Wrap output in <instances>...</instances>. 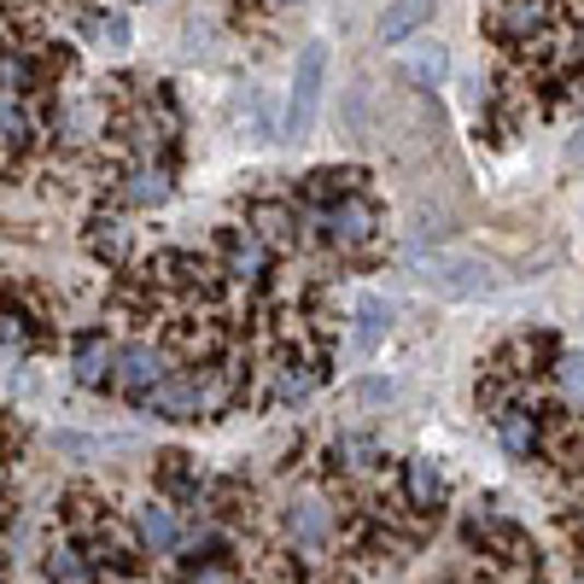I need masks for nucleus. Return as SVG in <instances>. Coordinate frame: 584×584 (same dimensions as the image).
Masks as SVG:
<instances>
[{
	"label": "nucleus",
	"mask_w": 584,
	"mask_h": 584,
	"mask_svg": "<svg viewBox=\"0 0 584 584\" xmlns=\"http://www.w3.org/2000/svg\"><path fill=\"white\" fill-rule=\"evenodd\" d=\"M416 281L433 292V299H451V304H468V299H491L503 287L497 264L474 252H416Z\"/></svg>",
	"instance_id": "obj_1"
},
{
	"label": "nucleus",
	"mask_w": 584,
	"mask_h": 584,
	"mask_svg": "<svg viewBox=\"0 0 584 584\" xmlns=\"http://www.w3.org/2000/svg\"><path fill=\"white\" fill-rule=\"evenodd\" d=\"M322 89H328V42H311L292 65V100H287V135L304 141L322 117Z\"/></svg>",
	"instance_id": "obj_2"
},
{
	"label": "nucleus",
	"mask_w": 584,
	"mask_h": 584,
	"mask_svg": "<svg viewBox=\"0 0 584 584\" xmlns=\"http://www.w3.org/2000/svg\"><path fill=\"white\" fill-rule=\"evenodd\" d=\"M147 404L159 409L164 421H194L199 404H205V381L199 374H164V381L147 392Z\"/></svg>",
	"instance_id": "obj_3"
},
{
	"label": "nucleus",
	"mask_w": 584,
	"mask_h": 584,
	"mask_svg": "<svg viewBox=\"0 0 584 584\" xmlns=\"http://www.w3.org/2000/svg\"><path fill=\"white\" fill-rule=\"evenodd\" d=\"M287 538L299 549H322L334 538V509L322 503V497H299V503L287 509Z\"/></svg>",
	"instance_id": "obj_4"
},
{
	"label": "nucleus",
	"mask_w": 584,
	"mask_h": 584,
	"mask_svg": "<svg viewBox=\"0 0 584 584\" xmlns=\"http://www.w3.org/2000/svg\"><path fill=\"white\" fill-rule=\"evenodd\" d=\"M112 381L124 386L129 398H147V392L164 381V351H152V346H129V351H117V374H112Z\"/></svg>",
	"instance_id": "obj_5"
},
{
	"label": "nucleus",
	"mask_w": 584,
	"mask_h": 584,
	"mask_svg": "<svg viewBox=\"0 0 584 584\" xmlns=\"http://www.w3.org/2000/svg\"><path fill=\"white\" fill-rule=\"evenodd\" d=\"M374 229H381V217H374L369 199H339L328 211V240L334 246H369Z\"/></svg>",
	"instance_id": "obj_6"
},
{
	"label": "nucleus",
	"mask_w": 584,
	"mask_h": 584,
	"mask_svg": "<svg viewBox=\"0 0 584 584\" xmlns=\"http://www.w3.org/2000/svg\"><path fill=\"white\" fill-rule=\"evenodd\" d=\"M71 374H77V386H89V392H94V386H106L112 374H117V351H112L100 334H89V339L77 346V363H71Z\"/></svg>",
	"instance_id": "obj_7"
},
{
	"label": "nucleus",
	"mask_w": 584,
	"mask_h": 584,
	"mask_svg": "<svg viewBox=\"0 0 584 584\" xmlns=\"http://www.w3.org/2000/svg\"><path fill=\"white\" fill-rule=\"evenodd\" d=\"M392 316H398V311H392L386 299H363V304H357V334H351V351H357V357H369L374 346H381V334L392 328Z\"/></svg>",
	"instance_id": "obj_8"
},
{
	"label": "nucleus",
	"mask_w": 584,
	"mask_h": 584,
	"mask_svg": "<svg viewBox=\"0 0 584 584\" xmlns=\"http://www.w3.org/2000/svg\"><path fill=\"white\" fill-rule=\"evenodd\" d=\"M421 24H433V0H392L386 19H381V36L386 42H409Z\"/></svg>",
	"instance_id": "obj_9"
},
{
	"label": "nucleus",
	"mask_w": 584,
	"mask_h": 584,
	"mask_svg": "<svg viewBox=\"0 0 584 584\" xmlns=\"http://www.w3.org/2000/svg\"><path fill=\"white\" fill-rule=\"evenodd\" d=\"M141 538H147V549H152V556H170V549L182 544V526H176V514H170V509H159V503H152V509H141Z\"/></svg>",
	"instance_id": "obj_10"
},
{
	"label": "nucleus",
	"mask_w": 584,
	"mask_h": 584,
	"mask_svg": "<svg viewBox=\"0 0 584 584\" xmlns=\"http://www.w3.org/2000/svg\"><path fill=\"white\" fill-rule=\"evenodd\" d=\"M544 24H549V7H544V0H509V7H503V36H514V42L538 36Z\"/></svg>",
	"instance_id": "obj_11"
},
{
	"label": "nucleus",
	"mask_w": 584,
	"mask_h": 584,
	"mask_svg": "<svg viewBox=\"0 0 584 584\" xmlns=\"http://www.w3.org/2000/svg\"><path fill=\"white\" fill-rule=\"evenodd\" d=\"M404 71H409V77H416V82H421V89H439V82H444V71H451V54H444V47H439V42H421V47H416V54H409V59H404Z\"/></svg>",
	"instance_id": "obj_12"
},
{
	"label": "nucleus",
	"mask_w": 584,
	"mask_h": 584,
	"mask_svg": "<svg viewBox=\"0 0 584 584\" xmlns=\"http://www.w3.org/2000/svg\"><path fill=\"white\" fill-rule=\"evenodd\" d=\"M497 433H503L509 456H532V444H538V421H532L526 409H503V416H497Z\"/></svg>",
	"instance_id": "obj_13"
},
{
	"label": "nucleus",
	"mask_w": 584,
	"mask_h": 584,
	"mask_svg": "<svg viewBox=\"0 0 584 584\" xmlns=\"http://www.w3.org/2000/svg\"><path fill=\"white\" fill-rule=\"evenodd\" d=\"M124 194H129L135 205H164V199H170V176H164L159 164H141V170L124 182Z\"/></svg>",
	"instance_id": "obj_14"
},
{
	"label": "nucleus",
	"mask_w": 584,
	"mask_h": 584,
	"mask_svg": "<svg viewBox=\"0 0 584 584\" xmlns=\"http://www.w3.org/2000/svg\"><path fill=\"white\" fill-rule=\"evenodd\" d=\"M257 269H264V240L240 234L234 252H229V275H234V281H257Z\"/></svg>",
	"instance_id": "obj_15"
},
{
	"label": "nucleus",
	"mask_w": 584,
	"mask_h": 584,
	"mask_svg": "<svg viewBox=\"0 0 584 584\" xmlns=\"http://www.w3.org/2000/svg\"><path fill=\"white\" fill-rule=\"evenodd\" d=\"M47 579H54V584H94L82 549H54V556H47Z\"/></svg>",
	"instance_id": "obj_16"
},
{
	"label": "nucleus",
	"mask_w": 584,
	"mask_h": 584,
	"mask_svg": "<svg viewBox=\"0 0 584 584\" xmlns=\"http://www.w3.org/2000/svg\"><path fill=\"white\" fill-rule=\"evenodd\" d=\"M444 497V479L433 462H409V503H421V509H433Z\"/></svg>",
	"instance_id": "obj_17"
},
{
	"label": "nucleus",
	"mask_w": 584,
	"mask_h": 584,
	"mask_svg": "<svg viewBox=\"0 0 584 584\" xmlns=\"http://www.w3.org/2000/svg\"><path fill=\"white\" fill-rule=\"evenodd\" d=\"M89 36L106 47V54H124V47H129V19H117V12H106V19H89Z\"/></svg>",
	"instance_id": "obj_18"
},
{
	"label": "nucleus",
	"mask_w": 584,
	"mask_h": 584,
	"mask_svg": "<svg viewBox=\"0 0 584 584\" xmlns=\"http://www.w3.org/2000/svg\"><path fill=\"white\" fill-rule=\"evenodd\" d=\"M24 135H30V117H24L19 106H12L7 94H0V141H7V147H19Z\"/></svg>",
	"instance_id": "obj_19"
},
{
	"label": "nucleus",
	"mask_w": 584,
	"mask_h": 584,
	"mask_svg": "<svg viewBox=\"0 0 584 584\" xmlns=\"http://www.w3.org/2000/svg\"><path fill=\"white\" fill-rule=\"evenodd\" d=\"M556 374H561V392H567V398L584 404V357H579V351H573V357H561Z\"/></svg>",
	"instance_id": "obj_20"
},
{
	"label": "nucleus",
	"mask_w": 584,
	"mask_h": 584,
	"mask_svg": "<svg viewBox=\"0 0 584 584\" xmlns=\"http://www.w3.org/2000/svg\"><path fill=\"white\" fill-rule=\"evenodd\" d=\"M94 252H106V257H124V252H129V234H124V222H94Z\"/></svg>",
	"instance_id": "obj_21"
},
{
	"label": "nucleus",
	"mask_w": 584,
	"mask_h": 584,
	"mask_svg": "<svg viewBox=\"0 0 584 584\" xmlns=\"http://www.w3.org/2000/svg\"><path fill=\"white\" fill-rule=\"evenodd\" d=\"M257 240H287V211L281 205H257Z\"/></svg>",
	"instance_id": "obj_22"
},
{
	"label": "nucleus",
	"mask_w": 584,
	"mask_h": 584,
	"mask_svg": "<svg viewBox=\"0 0 584 584\" xmlns=\"http://www.w3.org/2000/svg\"><path fill=\"white\" fill-rule=\"evenodd\" d=\"M30 82V65L19 54H0V94H12V89H24Z\"/></svg>",
	"instance_id": "obj_23"
},
{
	"label": "nucleus",
	"mask_w": 584,
	"mask_h": 584,
	"mask_svg": "<svg viewBox=\"0 0 584 584\" xmlns=\"http://www.w3.org/2000/svg\"><path fill=\"white\" fill-rule=\"evenodd\" d=\"M275 392H281V398H287V404L311 398V374H304V369H287V374H281V381H275Z\"/></svg>",
	"instance_id": "obj_24"
},
{
	"label": "nucleus",
	"mask_w": 584,
	"mask_h": 584,
	"mask_svg": "<svg viewBox=\"0 0 584 584\" xmlns=\"http://www.w3.org/2000/svg\"><path fill=\"white\" fill-rule=\"evenodd\" d=\"M339 456H346L351 468H369V462H374V444H369V439H339Z\"/></svg>",
	"instance_id": "obj_25"
},
{
	"label": "nucleus",
	"mask_w": 584,
	"mask_h": 584,
	"mask_svg": "<svg viewBox=\"0 0 584 584\" xmlns=\"http://www.w3.org/2000/svg\"><path fill=\"white\" fill-rule=\"evenodd\" d=\"M357 398H363V404H392V398H398V386H392V381H363V386H357Z\"/></svg>",
	"instance_id": "obj_26"
},
{
	"label": "nucleus",
	"mask_w": 584,
	"mask_h": 584,
	"mask_svg": "<svg viewBox=\"0 0 584 584\" xmlns=\"http://www.w3.org/2000/svg\"><path fill=\"white\" fill-rule=\"evenodd\" d=\"M19 339H24V328L12 316H0V346H19Z\"/></svg>",
	"instance_id": "obj_27"
},
{
	"label": "nucleus",
	"mask_w": 584,
	"mask_h": 584,
	"mask_svg": "<svg viewBox=\"0 0 584 584\" xmlns=\"http://www.w3.org/2000/svg\"><path fill=\"white\" fill-rule=\"evenodd\" d=\"M187 584H229V573H222V567H199V573L187 579Z\"/></svg>",
	"instance_id": "obj_28"
},
{
	"label": "nucleus",
	"mask_w": 584,
	"mask_h": 584,
	"mask_svg": "<svg viewBox=\"0 0 584 584\" xmlns=\"http://www.w3.org/2000/svg\"><path fill=\"white\" fill-rule=\"evenodd\" d=\"M567 159H573V164H584V135H579V141H567Z\"/></svg>",
	"instance_id": "obj_29"
},
{
	"label": "nucleus",
	"mask_w": 584,
	"mask_h": 584,
	"mask_svg": "<svg viewBox=\"0 0 584 584\" xmlns=\"http://www.w3.org/2000/svg\"><path fill=\"white\" fill-rule=\"evenodd\" d=\"M573 100H579V106H584V77H579V82H573Z\"/></svg>",
	"instance_id": "obj_30"
},
{
	"label": "nucleus",
	"mask_w": 584,
	"mask_h": 584,
	"mask_svg": "<svg viewBox=\"0 0 584 584\" xmlns=\"http://www.w3.org/2000/svg\"><path fill=\"white\" fill-rule=\"evenodd\" d=\"M269 7H299V0H269Z\"/></svg>",
	"instance_id": "obj_31"
}]
</instances>
